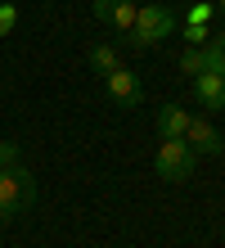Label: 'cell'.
Segmentation results:
<instances>
[{
    "label": "cell",
    "mask_w": 225,
    "mask_h": 248,
    "mask_svg": "<svg viewBox=\"0 0 225 248\" xmlns=\"http://www.w3.org/2000/svg\"><path fill=\"white\" fill-rule=\"evenodd\" d=\"M216 9H221V14H225V0H216Z\"/></svg>",
    "instance_id": "cell-17"
},
{
    "label": "cell",
    "mask_w": 225,
    "mask_h": 248,
    "mask_svg": "<svg viewBox=\"0 0 225 248\" xmlns=\"http://www.w3.org/2000/svg\"><path fill=\"white\" fill-rule=\"evenodd\" d=\"M189 118H194L189 108H180V104H162V108H158V136H162V140H185Z\"/></svg>",
    "instance_id": "cell-7"
},
{
    "label": "cell",
    "mask_w": 225,
    "mask_h": 248,
    "mask_svg": "<svg viewBox=\"0 0 225 248\" xmlns=\"http://www.w3.org/2000/svg\"><path fill=\"white\" fill-rule=\"evenodd\" d=\"M90 14H95L99 23H108V14H113V0H95V5H90Z\"/></svg>",
    "instance_id": "cell-15"
},
{
    "label": "cell",
    "mask_w": 225,
    "mask_h": 248,
    "mask_svg": "<svg viewBox=\"0 0 225 248\" xmlns=\"http://www.w3.org/2000/svg\"><path fill=\"white\" fill-rule=\"evenodd\" d=\"M23 154H18V140H0V171L5 167H18Z\"/></svg>",
    "instance_id": "cell-12"
},
{
    "label": "cell",
    "mask_w": 225,
    "mask_h": 248,
    "mask_svg": "<svg viewBox=\"0 0 225 248\" xmlns=\"http://www.w3.org/2000/svg\"><path fill=\"white\" fill-rule=\"evenodd\" d=\"M104 86H108V99H113V104H122V108H135V104L144 99V86H140V77H135L131 68H122V63H117V68L108 72V77H104Z\"/></svg>",
    "instance_id": "cell-4"
},
{
    "label": "cell",
    "mask_w": 225,
    "mask_h": 248,
    "mask_svg": "<svg viewBox=\"0 0 225 248\" xmlns=\"http://www.w3.org/2000/svg\"><path fill=\"white\" fill-rule=\"evenodd\" d=\"M135 14H140V5L135 0H113V14H108V27H117L122 32V41L135 32Z\"/></svg>",
    "instance_id": "cell-8"
},
{
    "label": "cell",
    "mask_w": 225,
    "mask_h": 248,
    "mask_svg": "<svg viewBox=\"0 0 225 248\" xmlns=\"http://www.w3.org/2000/svg\"><path fill=\"white\" fill-rule=\"evenodd\" d=\"M185 144L194 154H221L225 144H221V131L207 122V118H189V126H185Z\"/></svg>",
    "instance_id": "cell-5"
},
{
    "label": "cell",
    "mask_w": 225,
    "mask_h": 248,
    "mask_svg": "<svg viewBox=\"0 0 225 248\" xmlns=\"http://www.w3.org/2000/svg\"><path fill=\"white\" fill-rule=\"evenodd\" d=\"M212 14H216V5H212V0H194V5H189V14H185V23H212Z\"/></svg>",
    "instance_id": "cell-11"
},
{
    "label": "cell",
    "mask_w": 225,
    "mask_h": 248,
    "mask_svg": "<svg viewBox=\"0 0 225 248\" xmlns=\"http://www.w3.org/2000/svg\"><path fill=\"white\" fill-rule=\"evenodd\" d=\"M14 27H18V5H9V0H5V5H0V36H9Z\"/></svg>",
    "instance_id": "cell-13"
},
{
    "label": "cell",
    "mask_w": 225,
    "mask_h": 248,
    "mask_svg": "<svg viewBox=\"0 0 225 248\" xmlns=\"http://www.w3.org/2000/svg\"><path fill=\"white\" fill-rule=\"evenodd\" d=\"M207 23H185V46H207Z\"/></svg>",
    "instance_id": "cell-14"
},
{
    "label": "cell",
    "mask_w": 225,
    "mask_h": 248,
    "mask_svg": "<svg viewBox=\"0 0 225 248\" xmlns=\"http://www.w3.org/2000/svg\"><path fill=\"white\" fill-rule=\"evenodd\" d=\"M171 32H176V14L153 0V5H140V14H135V32L126 36V46L149 50V46H158V41L171 36Z\"/></svg>",
    "instance_id": "cell-2"
},
{
    "label": "cell",
    "mask_w": 225,
    "mask_h": 248,
    "mask_svg": "<svg viewBox=\"0 0 225 248\" xmlns=\"http://www.w3.org/2000/svg\"><path fill=\"white\" fill-rule=\"evenodd\" d=\"M194 167H198V154H194L185 140H162V144H158L153 171H158L162 181H189Z\"/></svg>",
    "instance_id": "cell-3"
},
{
    "label": "cell",
    "mask_w": 225,
    "mask_h": 248,
    "mask_svg": "<svg viewBox=\"0 0 225 248\" xmlns=\"http://www.w3.org/2000/svg\"><path fill=\"white\" fill-rule=\"evenodd\" d=\"M212 46H216V50H221V59H225V32H221V36H216V41H212Z\"/></svg>",
    "instance_id": "cell-16"
},
{
    "label": "cell",
    "mask_w": 225,
    "mask_h": 248,
    "mask_svg": "<svg viewBox=\"0 0 225 248\" xmlns=\"http://www.w3.org/2000/svg\"><path fill=\"white\" fill-rule=\"evenodd\" d=\"M36 203V181L23 163L18 167H5L0 171V226H9L14 217H23L27 208Z\"/></svg>",
    "instance_id": "cell-1"
},
{
    "label": "cell",
    "mask_w": 225,
    "mask_h": 248,
    "mask_svg": "<svg viewBox=\"0 0 225 248\" xmlns=\"http://www.w3.org/2000/svg\"><path fill=\"white\" fill-rule=\"evenodd\" d=\"M117 63H122V59H117L113 46H90V68H95V72H104V77H108Z\"/></svg>",
    "instance_id": "cell-9"
},
{
    "label": "cell",
    "mask_w": 225,
    "mask_h": 248,
    "mask_svg": "<svg viewBox=\"0 0 225 248\" xmlns=\"http://www.w3.org/2000/svg\"><path fill=\"white\" fill-rule=\"evenodd\" d=\"M194 99H198L203 108H225V77L198 72V77H194Z\"/></svg>",
    "instance_id": "cell-6"
},
{
    "label": "cell",
    "mask_w": 225,
    "mask_h": 248,
    "mask_svg": "<svg viewBox=\"0 0 225 248\" xmlns=\"http://www.w3.org/2000/svg\"><path fill=\"white\" fill-rule=\"evenodd\" d=\"M180 72H185V77H198V72H207L203 46H185V54H180Z\"/></svg>",
    "instance_id": "cell-10"
}]
</instances>
